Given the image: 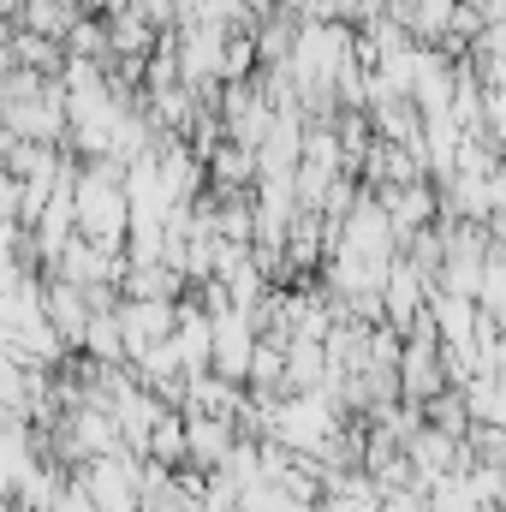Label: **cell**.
<instances>
[{"label":"cell","instance_id":"cell-4","mask_svg":"<svg viewBox=\"0 0 506 512\" xmlns=\"http://www.w3.org/2000/svg\"><path fill=\"white\" fill-rule=\"evenodd\" d=\"M364 120H370V137L381 143H399V149H417V131H423V114L405 102V96H381L364 108Z\"/></svg>","mask_w":506,"mask_h":512},{"label":"cell","instance_id":"cell-9","mask_svg":"<svg viewBox=\"0 0 506 512\" xmlns=\"http://www.w3.org/2000/svg\"><path fill=\"white\" fill-rule=\"evenodd\" d=\"M18 6H24V0H0V18L12 24V18H18Z\"/></svg>","mask_w":506,"mask_h":512},{"label":"cell","instance_id":"cell-5","mask_svg":"<svg viewBox=\"0 0 506 512\" xmlns=\"http://www.w3.org/2000/svg\"><path fill=\"white\" fill-rule=\"evenodd\" d=\"M42 322H48L60 340H78V334H84V322H90V310H84V292L48 274V280H42Z\"/></svg>","mask_w":506,"mask_h":512},{"label":"cell","instance_id":"cell-1","mask_svg":"<svg viewBox=\"0 0 506 512\" xmlns=\"http://www.w3.org/2000/svg\"><path fill=\"white\" fill-rule=\"evenodd\" d=\"M423 298H429V286H423V274L405 262V256L393 251V262H387V274H381V328L387 334H411L417 328V316H423Z\"/></svg>","mask_w":506,"mask_h":512},{"label":"cell","instance_id":"cell-6","mask_svg":"<svg viewBox=\"0 0 506 512\" xmlns=\"http://www.w3.org/2000/svg\"><path fill=\"white\" fill-rule=\"evenodd\" d=\"M12 24H18V30H30V36H48V42H60V36L78 24V12H72V6H60V0H24Z\"/></svg>","mask_w":506,"mask_h":512},{"label":"cell","instance_id":"cell-2","mask_svg":"<svg viewBox=\"0 0 506 512\" xmlns=\"http://www.w3.org/2000/svg\"><path fill=\"white\" fill-rule=\"evenodd\" d=\"M370 197H376L381 221H387V233H393V251H399V239L435 227V185H429V179H423V185H381Z\"/></svg>","mask_w":506,"mask_h":512},{"label":"cell","instance_id":"cell-7","mask_svg":"<svg viewBox=\"0 0 506 512\" xmlns=\"http://www.w3.org/2000/svg\"><path fill=\"white\" fill-rule=\"evenodd\" d=\"M78 346H90L102 364H114V358H126V346H120V322H114V310H102V316H90L84 322V334H78Z\"/></svg>","mask_w":506,"mask_h":512},{"label":"cell","instance_id":"cell-3","mask_svg":"<svg viewBox=\"0 0 506 512\" xmlns=\"http://www.w3.org/2000/svg\"><path fill=\"white\" fill-rule=\"evenodd\" d=\"M251 185H256V155L221 137V143L209 149V161H203V191L221 197V191H251Z\"/></svg>","mask_w":506,"mask_h":512},{"label":"cell","instance_id":"cell-8","mask_svg":"<svg viewBox=\"0 0 506 512\" xmlns=\"http://www.w3.org/2000/svg\"><path fill=\"white\" fill-rule=\"evenodd\" d=\"M245 78H256V42L227 30V48H221V84H245Z\"/></svg>","mask_w":506,"mask_h":512}]
</instances>
